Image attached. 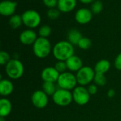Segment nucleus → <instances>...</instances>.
<instances>
[{
	"label": "nucleus",
	"instance_id": "f257e3e1",
	"mask_svg": "<svg viewBox=\"0 0 121 121\" xmlns=\"http://www.w3.org/2000/svg\"><path fill=\"white\" fill-rule=\"evenodd\" d=\"M74 46L68 41H59L52 48L53 56L57 61H66L68 58L74 55Z\"/></svg>",
	"mask_w": 121,
	"mask_h": 121
},
{
	"label": "nucleus",
	"instance_id": "f03ea898",
	"mask_svg": "<svg viewBox=\"0 0 121 121\" xmlns=\"http://www.w3.org/2000/svg\"><path fill=\"white\" fill-rule=\"evenodd\" d=\"M51 49V44L47 38L39 37L33 44V53L39 58H44L48 56Z\"/></svg>",
	"mask_w": 121,
	"mask_h": 121
},
{
	"label": "nucleus",
	"instance_id": "7ed1b4c3",
	"mask_svg": "<svg viewBox=\"0 0 121 121\" xmlns=\"http://www.w3.org/2000/svg\"><path fill=\"white\" fill-rule=\"evenodd\" d=\"M5 71L9 78L12 80H17L23 75L24 66L21 61L13 58L5 66Z\"/></svg>",
	"mask_w": 121,
	"mask_h": 121
},
{
	"label": "nucleus",
	"instance_id": "20e7f679",
	"mask_svg": "<svg viewBox=\"0 0 121 121\" xmlns=\"http://www.w3.org/2000/svg\"><path fill=\"white\" fill-rule=\"evenodd\" d=\"M57 83L59 86V88L71 91L74 90L77 87V81L76 76L72 72L65 71L60 74Z\"/></svg>",
	"mask_w": 121,
	"mask_h": 121
},
{
	"label": "nucleus",
	"instance_id": "39448f33",
	"mask_svg": "<svg viewBox=\"0 0 121 121\" xmlns=\"http://www.w3.org/2000/svg\"><path fill=\"white\" fill-rule=\"evenodd\" d=\"M96 72L94 69L90 66H83L79 71L77 72L76 78L77 83L81 86H89L91 81H94Z\"/></svg>",
	"mask_w": 121,
	"mask_h": 121
},
{
	"label": "nucleus",
	"instance_id": "423d86ee",
	"mask_svg": "<svg viewBox=\"0 0 121 121\" xmlns=\"http://www.w3.org/2000/svg\"><path fill=\"white\" fill-rule=\"evenodd\" d=\"M52 101L59 106H67L73 101L72 93L70 91L57 88L52 96Z\"/></svg>",
	"mask_w": 121,
	"mask_h": 121
},
{
	"label": "nucleus",
	"instance_id": "0eeeda50",
	"mask_svg": "<svg viewBox=\"0 0 121 121\" xmlns=\"http://www.w3.org/2000/svg\"><path fill=\"white\" fill-rule=\"evenodd\" d=\"M23 23L30 29H34L39 26L41 18L40 14L34 10H28L21 15Z\"/></svg>",
	"mask_w": 121,
	"mask_h": 121
},
{
	"label": "nucleus",
	"instance_id": "6e6552de",
	"mask_svg": "<svg viewBox=\"0 0 121 121\" xmlns=\"http://www.w3.org/2000/svg\"><path fill=\"white\" fill-rule=\"evenodd\" d=\"M73 101L79 106H84L87 104L90 100L91 95L89 94L87 88L84 86H77L72 92Z\"/></svg>",
	"mask_w": 121,
	"mask_h": 121
},
{
	"label": "nucleus",
	"instance_id": "1a4fd4ad",
	"mask_svg": "<svg viewBox=\"0 0 121 121\" xmlns=\"http://www.w3.org/2000/svg\"><path fill=\"white\" fill-rule=\"evenodd\" d=\"M48 96L41 90H37L32 94L31 102L32 104L38 109L45 108L48 103Z\"/></svg>",
	"mask_w": 121,
	"mask_h": 121
},
{
	"label": "nucleus",
	"instance_id": "9d476101",
	"mask_svg": "<svg viewBox=\"0 0 121 121\" xmlns=\"http://www.w3.org/2000/svg\"><path fill=\"white\" fill-rule=\"evenodd\" d=\"M60 73L55 68V67H46L41 72V78L44 82H52L57 81L60 76Z\"/></svg>",
	"mask_w": 121,
	"mask_h": 121
},
{
	"label": "nucleus",
	"instance_id": "9b49d317",
	"mask_svg": "<svg viewBox=\"0 0 121 121\" xmlns=\"http://www.w3.org/2000/svg\"><path fill=\"white\" fill-rule=\"evenodd\" d=\"M91 19V11L86 8H82L79 9L75 14V20L80 24H86L89 23Z\"/></svg>",
	"mask_w": 121,
	"mask_h": 121
},
{
	"label": "nucleus",
	"instance_id": "f8f14e48",
	"mask_svg": "<svg viewBox=\"0 0 121 121\" xmlns=\"http://www.w3.org/2000/svg\"><path fill=\"white\" fill-rule=\"evenodd\" d=\"M17 3L12 1H3L0 3V14L5 16L12 15L16 10Z\"/></svg>",
	"mask_w": 121,
	"mask_h": 121
},
{
	"label": "nucleus",
	"instance_id": "ddd939ff",
	"mask_svg": "<svg viewBox=\"0 0 121 121\" xmlns=\"http://www.w3.org/2000/svg\"><path fill=\"white\" fill-rule=\"evenodd\" d=\"M37 35L35 32L31 29H27L21 33L19 40L21 44L24 45H31L35 43L37 39Z\"/></svg>",
	"mask_w": 121,
	"mask_h": 121
},
{
	"label": "nucleus",
	"instance_id": "4468645a",
	"mask_svg": "<svg viewBox=\"0 0 121 121\" xmlns=\"http://www.w3.org/2000/svg\"><path fill=\"white\" fill-rule=\"evenodd\" d=\"M65 62L67 69L71 72H77L83 67V62L82 59L76 55H73Z\"/></svg>",
	"mask_w": 121,
	"mask_h": 121
},
{
	"label": "nucleus",
	"instance_id": "2eb2a0df",
	"mask_svg": "<svg viewBox=\"0 0 121 121\" xmlns=\"http://www.w3.org/2000/svg\"><path fill=\"white\" fill-rule=\"evenodd\" d=\"M77 5V0H58L57 8L60 11L67 13L72 11Z\"/></svg>",
	"mask_w": 121,
	"mask_h": 121
},
{
	"label": "nucleus",
	"instance_id": "dca6fc26",
	"mask_svg": "<svg viewBox=\"0 0 121 121\" xmlns=\"http://www.w3.org/2000/svg\"><path fill=\"white\" fill-rule=\"evenodd\" d=\"M13 91V83L8 79L0 80V94L2 96H8L12 93Z\"/></svg>",
	"mask_w": 121,
	"mask_h": 121
},
{
	"label": "nucleus",
	"instance_id": "f3484780",
	"mask_svg": "<svg viewBox=\"0 0 121 121\" xmlns=\"http://www.w3.org/2000/svg\"><path fill=\"white\" fill-rule=\"evenodd\" d=\"M12 105L11 101L7 98H1L0 100V117L6 118L11 112Z\"/></svg>",
	"mask_w": 121,
	"mask_h": 121
},
{
	"label": "nucleus",
	"instance_id": "a211bd4d",
	"mask_svg": "<svg viewBox=\"0 0 121 121\" xmlns=\"http://www.w3.org/2000/svg\"><path fill=\"white\" fill-rule=\"evenodd\" d=\"M110 68H111L110 61L106 59H101L96 63L94 67V71L96 73L105 74L106 72L109 71Z\"/></svg>",
	"mask_w": 121,
	"mask_h": 121
},
{
	"label": "nucleus",
	"instance_id": "6ab92c4d",
	"mask_svg": "<svg viewBox=\"0 0 121 121\" xmlns=\"http://www.w3.org/2000/svg\"><path fill=\"white\" fill-rule=\"evenodd\" d=\"M82 38V34L77 29H72L67 34V39L68 41L74 45H78L79 41Z\"/></svg>",
	"mask_w": 121,
	"mask_h": 121
},
{
	"label": "nucleus",
	"instance_id": "aec40b11",
	"mask_svg": "<svg viewBox=\"0 0 121 121\" xmlns=\"http://www.w3.org/2000/svg\"><path fill=\"white\" fill-rule=\"evenodd\" d=\"M56 86L55 83L52 82H44L43 84V91L48 96H53L57 91Z\"/></svg>",
	"mask_w": 121,
	"mask_h": 121
},
{
	"label": "nucleus",
	"instance_id": "412c9836",
	"mask_svg": "<svg viewBox=\"0 0 121 121\" xmlns=\"http://www.w3.org/2000/svg\"><path fill=\"white\" fill-rule=\"evenodd\" d=\"M23 23L22 17L19 15H13L9 19V25L13 29H17L21 26V24Z\"/></svg>",
	"mask_w": 121,
	"mask_h": 121
},
{
	"label": "nucleus",
	"instance_id": "4be33fe9",
	"mask_svg": "<svg viewBox=\"0 0 121 121\" xmlns=\"http://www.w3.org/2000/svg\"><path fill=\"white\" fill-rule=\"evenodd\" d=\"M94 84L98 86H104L107 83V79L104 74L96 73L94 78Z\"/></svg>",
	"mask_w": 121,
	"mask_h": 121
},
{
	"label": "nucleus",
	"instance_id": "5701e85b",
	"mask_svg": "<svg viewBox=\"0 0 121 121\" xmlns=\"http://www.w3.org/2000/svg\"><path fill=\"white\" fill-rule=\"evenodd\" d=\"M81 49L87 50L91 46V41L87 37H82L77 45Z\"/></svg>",
	"mask_w": 121,
	"mask_h": 121
},
{
	"label": "nucleus",
	"instance_id": "b1692460",
	"mask_svg": "<svg viewBox=\"0 0 121 121\" xmlns=\"http://www.w3.org/2000/svg\"><path fill=\"white\" fill-rule=\"evenodd\" d=\"M51 31H52L51 28L48 25H44L41 26L38 31L40 37H43V38L48 37L51 34Z\"/></svg>",
	"mask_w": 121,
	"mask_h": 121
},
{
	"label": "nucleus",
	"instance_id": "393cba45",
	"mask_svg": "<svg viewBox=\"0 0 121 121\" xmlns=\"http://www.w3.org/2000/svg\"><path fill=\"white\" fill-rule=\"evenodd\" d=\"M103 9V4L101 1H95L91 5V11L94 14H99Z\"/></svg>",
	"mask_w": 121,
	"mask_h": 121
},
{
	"label": "nucleus",
	"instance_id": "a878e982",
	"mask_svg": "<svg viewBox=\"0 0 121 121\" xmlns=\"http://www.w3.org/2000/svg\"><path fill=\"white\" fill-rule=\"evenodd\" d=\"M54 67L60 73H62L65 72L66 70L67 69L66 62L62 61H57V62L55 63Z\"/></svg>",
	"mask_w": 121,
	"mask_h": 121
},
{
	"label": "nucleus",
	"instance_id": "bb28decb",
	"mask_svg": "<svg viewBox=\"0 0 121 121\" xmlns=\"http://www.w3.org/2000/svg\"><path fill=\"white\" fill-rule=\"evenodd\" d=\"M10 60V56L6 51H1L0 52V64L1 66H6Z\"/></svg>",
	"mask_w": 121,
	"mask_h": 121
},
{
	"label": "nucleus",
	"instance_id": "cd10ccee",
	"mask_svg": "<svg viewBox=\"0 0 121 121\" xmlns=\"http://www.w3.org/2000/svg\"><path fill=\"white\" fill-rule=\"evenodd\" d=\"M47 14H48V16L50 19H56L60 16V10L55 9V8H52V9H50L48 11Z\"/></svg>",
	"mask_w": 121,
	"mask_h": 121
},
{
	"label": "nucleus",
	"instance_id": "c85d7f7f",
	"mask_svg": "<svg viewBox=\"0 0 121 121\" xmlns=\"http://www.w3.org/2000/svg\"><path fill=\"white\" fill-rule=\"evenodd\" d=\"M43 1L46 6L52 9L55 8L56 6H57L58 0H43Z\"/></svg>",
	"mask_w": 121,
	"mask_h": 121
},
{
	"label": "nucleus",
	"instance_id": "c756f323",
	"mask_svg": "<svg viewBox=\"0 0 121 121\" xmlns=\"http://www.w3.org/2000/svg\"><path fill=\"white\" fill-rule=\"evenodd\" d=\"M87 90H88L89 94L91 96V95H95L96 93V92L98 91V88L96 84H90L88 86Z\"/></svg>",
	"mask_w": 121,
	"mask_h": 121
},
{
	"label": "nucleus",
	"instance_id": "7c9ffc66",
	"mask_svg": "<svg viewBox=\"0 0 121 121\" xmlns=\"http://www.w3.org/2000/svg\"><path fill=\"white\" fill-rule=\"evenodd\" d=\"M114 66L117 70L121 71V53L116 56L114 61Z\"/></svg>",
	"mask_w": 121,
	"mask_h": 121
},
{
	"label": "nucleus",
	"instance_id": "2f4dec72",
	"mask_svg": "<svg viewBox=\"0 0 121 121\" xmlns=\"http://www.w3.org/2000/svg\"><path fill=\"white\" fill-rule=\"evenodd\" d=\"M115 95H116V92H115V90L113 89H110L107 93V96L109 98H113V96H115Z\"/></svg>",
	"mask_w": 121,
	"mask_h": 121
},
{
	"label": "nucleus",
	"instance_id": "473e14b6",
	"mask_svg": "<svg viewBox=\"0 0 121 121\" xmlns=\"http://www.w3.org/2000/svg\"><path fill=\"white\" fill-rule=\"evenodd\" d=\"M79 1L84 4H90V3L95 1V0H79Z\"/></svg>",
	"mask_w": 121,
	"mask_h": 121
},
{
	"label": "nucleus",
	"instance_id": "72a5a7b5",
	"mask_svg": "<svg viewBox=\"0 0 121 121\" xmlns=\"http://www.w3.org/2000/svg\"><path fill=\"white\" fill-rule=\"evenodd\" d=\"M0 121H5V118H4V117H0Z\"/></svg>",
	"mask_w": 121,
	"mask_h": 121
}]
</instances>
